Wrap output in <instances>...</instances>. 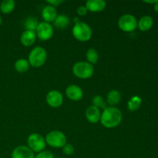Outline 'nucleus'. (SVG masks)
<instances>
[{
    "label": "nucleus",
    "mask_w": 158,
    "mask_h": 158,
    "mask_svg": "<svg viewBox=\"0 0 158 158\" xmlns=\"http://www.w3.org/2000/svg\"><path fill=\"white\" fill-rule=\"evenodd\" d=\"M12 158H35V154L29 147L20 145L12 151Z\"/></svg>",
    "instance_id": "10"
},
{
    "label": "nucleus",
    "mask_w": 158,
    "mask_h": 158,
    "mask_svg": "<svg viewBox=\"0 0 158 158\" xmlns=\"http://www.w3.org/2000/svg\"><path fill=\"white\" fill-rule=\"evenodd\" d=\"M123 119L122 112L116 106H108L103 110L100 117V123L106 128H114L120 124Z\"/></svg>",
    "instance_id": "1"
},
{
    "label": "nucleus",
    "mask_w": 158,
    "mask_h": 158,
    "mask_svg": "<svg viewBox=\"0 0 158 158\" xmlns=\"http://www.w3.org/2000/svg\"><path fill=\"white\" fill-rule=\"evenodd\" d=\"M66 97L73 101H79L83 98V93L81 88L75 84L69 85L66 89Z\"/></svg>",
    "instance_id": "11"
},
{
    "label": "nucleus",
    "mask_w": 158,
    "mask_h": 158,
    "mask_svg": "<svg viewBox=\"0 0 158 158\" xmlns=\"http://www.w3.org/2000/svg\"><path fill=\"white\" fill-rule=\"evenodd\" d=\"M118 26L123 32H133L137 27V19L131 14H124L119 19Z\"/></svg>",
    "instance_id": "7"
},
{
    "label": "nucleus",
    "mask_w": 158,
    "mask_h": 158,
    "mask_svg": "<svg viewBox=\"0 0 158 158\" xmlns=\"http://www.w3.org/2000/svg\"><path fill=\"white\" fill-rule=\"evenodd\" d=\"M154 10H155L157 12H158V2L156 3V4H154Z\"/></svg>",
    "instance_id": "30"
},
{
    "label": "nucleus",
    "mask_w": 158,
    "mask_h": 158,
    "mask_svg": "<svg viewBox=\"0 0 158 158\" xmlns=\"http://www.w3.org/2000/svg\"><path fill=\"white\" fill-rule=\"evenodd\" d=\"M57 16V11L55 7L52 6H45L43 8V11H42V17L44 19V22L46 23H51V22H54Z\"/></svg>",
    "instance_id": "15"
},
{
    "label": "nucleus",
    "mask_w": 158,
    "mask_h": 158,
    "mask_svg": "<svg viewBox=\"0 0 158 158\" xmlns=\"http://www.w3.org/2000/svg\"><path fill=\"white\" fill-rule=\"evenodd\" d=\"M46 2H47L48 5H49V6H52L56 8V6H58L59 5L63 3V1H62V0H47Z\"/></svg>",
    "instance_id": "28"
},
{
    "label": "nucleus",
    "mask_w": 158,
    "mask_h": 158,
    "mask_svg": "<svg viewBox=\"0 0 158 158\" xmlns=\"http://www.w3.org/2000/svg\"><path fill=\"white\" fill-rule=\"evenodd\" d=\"M47 60V52L42 46L33 48L29 52L28 61L29 65L34 68H39L45 64Z\"/></svg>",
    "instance_id": "2"
},
{
    "label": "nucleus",
    "mask_w": 158,
    "mask_h": 158,
    "mask_svg": "<svg viewBox=\"0 0 158 158\" xmlns=\"http://www.w3.org/2000/svg\"><path fill=\"white\" fill-rule=\"evenodd\" d=\"M35 158H54V155L51 151H43L38 153Z\"/></svg>",
    "instance_id": "26"
},
{
    "label": "nucleus",
    "mask_w": 158,
    "mask_h": 158,
    "mask_svg": "<svg viewBox=\"0 0 158 158\" xmlns=\"http://www.w3.org/2000/svg\"><path fill=\"white\" fill-rule=\"evenodd\" d=\"M15 2L14 0H4L0 4V10L3 14H9L14 10Z\"/></svg>",
    "instance_id": "19"
},
{
    "label": "nucleus",
    "mask_w": 158,
    "mask_h": 158,
    "mask_svg": "<svg viewBox=\"0 0 158 158\" xmlns=\"http://www.w3.org/2000/svg\"><path fill=\"white\" fill-rule=\"evenodd\" d=\"M87 12H88L87 9H86V6H79L77 9V14H78L79 15H80V16H83V15H86Z\"/></svg>",
    "instance_id": "27"
},
{
    "label": "nucleus",
    "mask_w": 158,
    "mask_h": 158,
    "mask_svg": "<svg viewBox=\"0 0 158 158\" xmlns=\"http://www.w3.org/2000/svg\"><path fill=\"white\" fill-rule=\"evenodd\" d=\"M29 63L26 59H19L16 60L14 65L15 69L19 73H25L29 70Z\"/></svg>",
    "instance_id": "20"
},
{
    "label": "nucleus",
    "mask_w": 158,
    "mask_h": 158,
    "mask_svg": "<svg viewBox=\"0 0 158 158\" xmlns=\"http://www.w3.org/2000/svg\"><path fill=\"white\" fill-rule=\"evenodd\" d=\"M72 32L76 40L80 42L89 41L93 35L90 26L83 22H78L75 23Z\"/></svg>",
    "instance_id": "3"
},
{
    "label": "nucleus",
    "mask_w": 158,
    "mask_h": 158,
    "mask_svg": "<svg viewBox=\"0 0 158 158\" xmlns=\"http://www.w3.org/2000/svg\"><path fill=\"white\" fill-rule=\"evenodd\" d=\"M39 23H40L36 19V18L33 16H28L24 23L25 29H26V30L34 31L35 32L36 30V28L38 26Z\"/></svg>",
    "instance_id": "22"
},
{
    "label": "nucleus",
    "mask_w": 158,
    "mask_h": 158,
    "mask_svg": "<svg viewBox=\"0 0 158 158\" xmlns=\"http://www.w3.org/2000/svg\"><path fill=\"white\" fill-rule=\"evenodd\" d=\"M141 98L138 96H134L129 100L127 103V108L130 111L134 112L137 110L141 105Z\"/></svg>",
    "instance_id": "21"
},
{
    "label": "nucleus",
    "mask_w": 158,
    "mask_h": 158,
    "mask_svg": "<svg viewBox=\"0 0 158 158\" xmlns=\"http://www.w3.org/2000/svg\"><path fill=\"white\" fill-rule=\"evenodd\" d=\"M63 154H66V155L70 156L73 155L74 153V148L71 143H66L64 146L63 147Z\"/></svg>",
    "instance_id": "25"
},
{
    "label": "nucleus",
    "mask_w": 158,
    "mask_h": 158,
    "mask_svg": "<svg viewBox=\"0 0 158 158\" xmlns=\"http://www.w3.org/2000/svg\"><path fill=\"white\" fill-rule=\"evenodd\" d=\"M36 34L34 31L25 30L20 36V42L25 46H31L36 40Z\"/></svg>",
    "instance_id": "14"
},
{
    "label": "nucleus",
    "mask_w": 158,
    "mask_h": 158,
    "mask_svg": "<svg viewBox=\"0 0 158 158\" xmlns=\"http://www.w3.org/2000/svg\"><path fill=\"white\" fill-rule=\"evenodd\" d=\"M2 24V17L0 16V26H1Z\"/></svg>",
    "instance_id": "31"
},
{
    "label": "nucleus",
    "mask_w": 158,
    "mask_h": 158,
    "mask_svg": "<svg viewBox=\"0 0 158 158\" xmlns=\"http://www.w3.org/2000/svg\"><path fill=\"white\" fill-rule=\"evenodd\" d=\"M27 143L29 149L33 151L34 153H40L41 151H43L46 146V140L44 137L41 134H37V133L30 134L28 137Z\"/></svg>",
    "instance_id": "6"
},
{
    "label": "nucleus",
    "mask_w": 158,
    "mask_h": 158,
    "mask_svg": "<svg viewBox=\"0 0 158 158\" xmlns=\"http://www.w3.org/2000/svg\"><path fill=\"white\" fill-rule=\"evenodd\" d=\"M121 100V94L117 89H113L110 91L106 96V103L110 106H115L118 104Z\"/></svg>",
    "instance_id": "16"
},
{
    "label": "nucleus",
    "mask_w": 158,
    "mask_h": 158,
    "mask_svg": "<svg viewBox=\"0 0 158 158\" xmlns=\"http://www.w3.org/2000/svg\"><path fill=\"white\" fill-rule=\"evenodd\" d=\"M73 73L80 79H89L94 75V69L92 64L88 62H77L73 66Z\"/></svg>",
    "instance_id": "4"
},
{
    "label": "nucleus",
    "mask_w": 158,
    "mask_h": 158,
    "mask_svg": "<svg viewBox=\"0 0 158 158\" xmlns=\"http://www.w3.org/2000/svg\"><path fill=\"white\" fill-rule=\"evenodd\" d=\"M53 27L51 24L46 22H42L39 23L35 30L36 36L43 41H46L52 38L53 35Z\"/></svg>",
    "instance_id": "8"
},
{
    "label": "nucleus",
    "mask_w": 158,
    "mask_h": 158,
    "mask_svg": "<svg viewBox=\"0 0 158 158\" xmlns=\"http://www.w3.org/2000/svg\"><path fill=\"white\" fill-rule=\"evenodd\" d=\"M85 116L89 123H97V122L100 121L101 114H100V109L92 105L86 109V112H85Z\"/></svg>",
    "instance_id": "12"
},
{
    "label": "nucleus",
    "mask_w": 158,
    "mask_h": 158,
    "mask_svg": "<svg viewBox=\"0 0 158 158\" xmlns=\"http://www.w3.org/2000/svg\"><path fill=\"white\" fill-rule=\"evenodd\" d=\"M56 158H63V157H56Z\"/></svg>",
    "instance_id": "32"
},
{
    "label": "nucleus",
    "mask_w": 158,
    "mask_h": 158,
    "mask_svg": "<svg viewBox=\"0 0 158 158\" xmlns=\"http://www.w3.org/2000/svg\"><path fill=\"white\" fill-rule=\"evenodd\" d=\"M106 3L103 0H88L86 2V8L92 12H99L104 10Z\"/></svg>",
    "instance_id": "13"
},
{
    "label": "nucleus",
    "mask_w": 158,
    "mask_h": 158,
    "mask_svg": "<svg viewBox=\"0 0 158 158\" xmlns=\"http://www.w3.org/2000/svg\"><path fill=\"white\" fill-rule=\"evenodd\" d=\"M92 103H93V106H96V107H97L98 109H100H100L105 110L106 107H107V106H106L107 103L103 100V97H101V96L100 95L95 96V97L93 98Z\"/></svg>",
    "instance_id": "24"
},
{
    "label": "nucleus",
    "mask_w": 158,
    "mask_h": 158,
    "mask_svg": "<svg viewBox=\"0 0 158 158\" xmlns=\"http://www.w3.org/2000/svg\"><path fill=\"white\" fill-rule=\"evenodd\" d=\"M54 26L59 29H64L67 27L70 23V19L69 16L64 14H60L57 15L56 19L54 20Z\"/></svg>",
    "instance_id": "17"
},
{
    "label": "nucleus",
    "mask_w": 158,
    "mask_h": 158,
    "mask_svg": "<svg viewBox=\"0 0 158 158\" xmlns=\"http://www.w3.org/2000/svg\"><path fill=\"white\" fill-rule=\"evenodd\" d=\"M153 26V19L149 15H144L141 17L139 22L137 23V26L140 31H148Z\"/></svg>",
    "instance_id": "18"
},
{
    "label": "nucleus",
    "mask_w": 158,
    "mask_h": 158,
    "mask_svg": "<svg viewBox=\"0 0 158 158\" xmlns=\"http://www.w3.org/2000/svg\"><path fill=\"white\" fill-rule=\"evenodd\" d=\"M86 59H87V61L89 63L92 65L95 64L99 60L98 52L94 48H90L86 52Z\"/></svg>",
    "instance_id": "23"
},
{
    "label": "nucleus",
    "mask_w": 158,
    "mask_h": 158,
    "mask_svg": "<svg viewBox=\"0 0 158 158\" xmlns=\"http://www.w3.org/2000/svg\"><path fill=\"white\" fill-rule=\"evenodd\" d=\"M46 103L52 108L60 107L63 103V97L58 90H51L47 94L46 97Z\"/></svg>",
    "instance_id": "9"
},
{
    "label": "nucleus",
    "mask_w": 158,
    "mask_h": 158,
    "mask_svg": "<svg viewBox=\"0 0 158 158\" xmlns=\"http://www.w3.org/2000/svg\"><path fill=\"white\" fill-rule=\"evenodd\" d=\"M158 2V0H154V1H144V2L149 3V4H156Z\"/></svg>",
    "instance_id": "29"
},
{
    "label": "nucleus",
    "mask_w": 158,
    "mask_h": 158,
    "mask_svg": "<svg viewBox=\"0 0 158 158\" xmlns=\"http://www.w3.org/2000/svg\"><path fill=\"white\" fill-rule=\"evenodd\" d=\"M45 140L46 143L50 147L54 148H60L66 144L67 139L64 133L60 131H53L48 133Z\"/></svg>",
    "instance_id": "5"
}]
</instances>
